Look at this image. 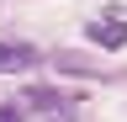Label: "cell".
<instances>
[{"mask_svg": "<svg viewBox=\"0 0 127 122\" xmlns=\"http://www.w3.org/2000/svg\"><path fill=\"white\" fill-rule=\"evenodd\" d=\"M21 106H27V112H53L58 122H69L64 112H74V96H69V90H53V85H27L21 90Z\"/></svg>", "mask_w": 127, "mask_h": 122, "instance_id": "6da1fadb", "label": "cell"}, {"mask_svg": "<svg viewBox=\"0 0 127 122\" xmlns=\"http://www.w3.org/2000/svg\"><path fill=\"white\" fill-rule=\"evenodd\" d=\"M32 64H37V48H32V42H11V37H0V74H27Z\"/></svg>", "mask_w": 127, "mask_h": 122, "instance_id": "7a4b0ae2", "label": "cell"}, {"mask_svg": "<svg viewBox=\"0 0 127 122\" xmlns=\"http://www.w3.org/2000/svg\"><path fill=\"white\" fill-rule=\"evenodd\" d=\"M85 37L95 42V48H127V21H117V16H101V21H90L85 27Z\"/></svg>", "mask_w": 127, "mask_h": 122, "instance_id": "3957f363", "label": "cell"}, {"mask_svg": "<svg viewBox=\"0 0 127 122\" xmlns=\"http://www.w3.org/2000/svg\"><path fill=\"white\" fill-rule=\"evenodd\" d=\"M0 122H21V106H0Z\"/></svg>", "mask_w": 127, "mask_h": 122, "instance_id": "277c9868", "label": "cell"}]
</instances>
